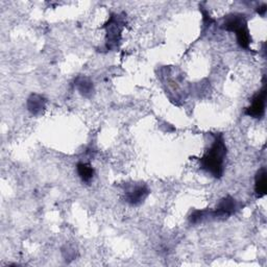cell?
<instances>
[{"mask_svg": "<svg viewBox=\"0 0 267 267\" xmlns=\"http://www.w3.org/2000/svg\"><path fill=\"white\" fill-rule=\"evenodd\" d=\"M267 185H266V170L265 168H261L256 175V184L255 191L258 197H262L266 194Z\"/></svg>", "mask_w": 267, "mask_h": 267, "instance_id": "cell-7", "label": "cell"}, {"mask_svg": "<svg viewBox=\"0 0 267 267\" xmlns=\"http://www.w3.org/2000/svg\"><path fill=\"white\" fill-rule=\"evenodd\" d=\"M148 189L144 185H135L126 191V202L130 205H139L148 195Z\"/></svg>", "mask_w": 267, "mask_h": 267, "instance_id": "cell-5", "label": "cell"}, {"mask_svg": "<svg viewBox=\"0 0 267 267\" xmlns=\"http://www.w3.org/2000/svg\"><path fill=\"white\" fill-rule=\"evenodd\" d=\"M239 209L238 203L231 196H227L220 200L217 208L214 211H205V217H213V218H228L233 215Z\"/></svg>", "mask_w": 267, "mask_h": 267, "instance_id": "cell-3", "label": "cell"}, {"mask_svg": "<svg viewBox=\"0 0 267 267\" xmlns=\"http://www.w3.org/2000/svg\"><path fill=\"white\" fill-rule=\"evenodd\" d=\"M44 104H45V100L43 99L42 96L37 94L32 95L28 101V108L30 112L35 115H38L42 112V110L44 109Z\"/></svg>", "mask_w": 267, "mask_h": 267, "instance_id": "cell-8", "label": "cell"}, {"mask_svg": "<svg viewBox=\"0 0 267 267\" xmlns=\"http://www.w3.org/2000/svg\"><path fill=\"white\" fill-rule=\"evenodd\" d=\"M265 98H266V89L264 87L259 93H257L254 96L252 100V104L247 109L246 114L253 118H261L265 111Z\"/></svg>", "mask_w": 267, "mask_h": 267, "instance_id": "cell-4", "label": "cell"}, {"mask_svg": "<svg viewBox=\"0 0 267 267\" xmlns=\"http://www.w3.org/2000/svg\"><path fill=\"white\" fill-rule=\"evenodd\" d=\"M77 173L84 182H90L94 175V170L90 164L79 163L77 164Z\"/></svg>", "mask_w": 267, "mask_h": 267, "instance_id": "cell-9", "label": "cell"}, {"mask_svg": "<svg viewBox=\"0 0 267 267\" xmlns=\"http://www.w3.org/2000/svg\"><path fill=\"white\" fill-rule=\"evenodd\" d=\"M227 157V146L225 143L224 136L221 134L215 135L214 142L210 149L204 154V157L199 159L200 167L212 174L214 177H221L225 170V162Z\"/></svg>", "mask_w": 267, "mask_h": 267, "instance_id": "cell-1", "label": "cell"}, {"mask_svg": "<svg viewBox=\"0 0 267 267\" xmlns=\"http://www.w3.org/2000/svg\"><path fill=\"white\" fill-rule=\"evenodd\" d=\"M224 29L230 32H234L237 36L239 45L242 48H249L251 43L250 33L247 26L246 19L241 15H232L227 18L224 23Z\"/></svg>", "mask_w": 267, "mask_h": 267, "instance_id": "cell-2", "label": "cell"}, {"mask_svg": "<svg viewBox=\"0 0 267 267\" xmlns=\"http://www.w3.org/2000/svg\"><path fill=\"white\" fill-rule=\"evenodd\" d=\"M108 25V45L111 48L113 46V44L116 45L117 42L119 41L121 29L119 26V22L116 21L114 17L109 21Z\"/></svg>", "mask_w": 267, "mask_h": 267, "instance_id": "cell-6", "label": "cell"}, {"mask_svg": "<svg viewBox=\"0 0 267 267\" xmlns=\"http://www.w3.org/2000/svg\"><path fill=\"white\" fill-rule=\"evenodd\" d=\"M77 87H78V90L82 94L84 95H88V94H91L93 91V85L91 82H89L88 79H82L77 83Z\"/></svg>", "mask_w": 267, "mask_h": 267, "instance_id": "cell-10", "label": "cell"}]
</instances>
